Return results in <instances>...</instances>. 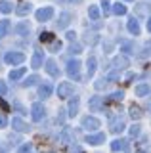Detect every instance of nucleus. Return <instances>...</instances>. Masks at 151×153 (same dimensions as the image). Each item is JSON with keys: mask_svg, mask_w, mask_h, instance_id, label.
Segmentation results:
<instances>
[{"mask_svg": "<svg viewBox=\"0 0 151 153\" xmlns=\"http://www.w3.org/2000/svg\"><path fill=\"white\" fill-rule=\"evenodd\" d=\"M67 75L75 80H81V61L78 59H69L67 61Z\"/></svg>", "mask_w": 151, "mask_h": 153, "instance_id": "f257e3e1", "label": "nucleus"}, {"mask_svg": "<svg viewBox=\"0 0 151 153\" xmlns=\"http://www.w3.org/2000/svg\"><path fill=\"white\" fill-rule=\"evenodd\" d=\"M4 61H6L8 65H19L25 61V56L21 54V52H8L6 56H4Z\"/></svg>", "mask_w": 151, "mask_h": 153, "instance_id": "f03ea898", "label": "nucleus"}, {"mask_svg": "<svg viewBox=\"0 0 151 153\" xmlns=\"http://www.w3.org/2000/svg\"><path fill=\"white\" fill-rule=\"evenodd\" d=\"M31 117H33V121L40 123L42 119L46 117V109H44V105H42V103H33V105H31Z\"/></svg>", "mask_w": 151, "mask_h": 153, "instance_id": "7ed1b4c3", "label": "nucleus"}, {"mask_svg": "<svg viewBox=\"0 0 151 153\" xmlns=\"http://www.w3.org/2000/svg\"><path fill=\"white\" fill-rule=\"evenodd\" d=\"M81 126L84 128V130H98V128L101 126V123H100V119H96V117H84L82 119V123H81Z\"/></svg>", "mask_w": 151, "mask_h": 153, "instance_id": "20e7f679", "label": "nucleus"}, {"mask_svg": "<svg viewBox=\"0 0 151 153\" xmlns=\"http://www.w3.org/2000/svg\"><path fill=\"white\" fill-rule=\"evenodd\" d=\"M52 17H54V8H52V6H46V8H40V10H36V19H38L40 23H44V21H50Z\"/></svg>", "mask_w": 151, "mask_h": 153, "instance_id": "39448f33", "label": "nucleus"}, {"mask_svg": "<svg viewBox=\"0 0 151 153\" xmlns=\"http://www.w3.org/2000/svg\"><path fill=\"white\" fill-rule=\"evenodd\" d=\"M58 96L59 98H63V100H67L73 96V84H69V82H61L58 86Z\"/></svg>", "mask_w": 151, "mask_h": 153, "instance_id": "423d86ee", "label": "nucleus"}, {"mask_svg": "<svg viewBox=\"0 0 151 153\" xmlns=\"http://www.w3.org/2000/svg\"><path fill=\"white\" fill-rule=\"evenodd\" d=\"M109 126H111V132H115V134L122 132L124 130V119L122 117H113L109 121Z\"/></svg>", "mask_w": 151, "mask_h": 153, "instance_id": "0eeeda50", "label": "nucleus"}, {"mask_svg": "<svg viewBox=\"0 0 151 153\" xmlns=\"http://www.w3.org/2000/svg\"><path fill=\"white\" fill-rule=\"evenodd\" d=\"M86 142L90 146H100V143L105 142V134L103 132H96V134H88L86 136Z\"/></svg>", "mask_w": 151, "mask_h": 153, "instance_id": "6e6552de", "label": "nucleus"}, {"mask_svg": "<svg viewBox=\"0 0 151 153\" xmlns=\"http://www.w3.org/2000/svg\"><path fill=\"white\" fill-rule=\"evenodd\" d=\"M113 67H115L117 71L126 69V67H128V57L126 56H117L115 59H113Z\"/></svg>", "mask_w": 151, "mask_h": 153, "instance_id": "1a4fd4ad", "label": "nucleus"}, {"mask_svg": "<svg viewBox=\"0 0 151 153\" xmlns=\"http://www.w3.org/2000/svg\"><path fill=\"white\" fill-rule=\"evenodd\" d=\"M42 61H44V54H42V52H35L33 57H31V67L33 69H40Z\"/></svg>", "mask_w": 151, "mask_h": 153, "instance_id": "9d476101", "label": "nucleus"}, {"mask_svg": "<svg viewBox=\"0 0 151 153\" xmlns=\"http://www.w3.org/2000/svg\"><path fill=\"white\" fill-rule=\"evenodd\" d=\"M96 63H98V61H96V57H94V56L88 57V61H86V76H88V79H92L94 73H96V67H98Z\"/></svg>", "mask_w": 151, "mask_h": 153, "instance_id": "9b49d317", "label": "nucleus"}, {"mask_svg": "<svg viewBox=\"0 0 151 153\" xmlns=\"http://www.w3.org/2000/svg\"><path fill=\"white\" fill-rule=\"evenodd\" d=\"M71 23V13L69 12H63L59 16V21H56V29H65Z\"/></svg>", "mask_w": 151, "mask_h": 153, "instance_id": "f8f14e48", "label": "nucleus"}, {"mask_svg": "<svg viewBox=\"0 0 151 153\" xmlns=\"http://www.w3.org/2000/svg\"><path fill=\"white\" fill-rule=\"evenodd\" d=\"M12 128H13V130H17V132H27V130H29V126H27L19 117H13L12 119Z\"/></svg>", "mask_w": 151, "mask_h": 153, "instance_id": "ddd939ff", "label": "nucleus"}, {"mask_svg": "<svg viewBox=\"0 0 151 153\" xmlns=\"http://www.w3.org/2000/svg\"><path fill=\"white\" fill-rule=\"evenodd\" d=\"M46 71H48L50 76H59V67H58V63H56L54 59L46 61Z\"/></svg>", "mask_w": 151, "mask_h": 153, "instance_id": "4468645a", "label": "nucleus"}, {"mask_svg": "<svg viewBox=\"0 0 151 153\" xmlns=\"http://www.w3.org/2000/svg\"><path fill=\"white\" fill-rule=\"evenodd\" d=\"M111 149L113 151H126L128 149V142L126 140H115L111 143Z\"/></svg>", "mask_w": 151, "mask_h": 153, "instance_id": "2eb2a0df", "label": "nucleus"}, {"mask_svg": "<svg viewBox=\"0 0 151 153\" xmlns=\"http://www.w3.org/2000/svg\"><path fill=\"white\" fill-rule=\"evenodd\" d=\"M52 92H54V88H52V84H40V88H38V96H42V98H50Z\"/></svg>", "mask_w": 151, "mask_h": 153, "instance_id": "dca6fc26", "label": "nucleus"}, {"mask_svg": "<svg viewBox=\"0 0 151 153\" xmlns=\"http://www.w3.org/2000/svg\"><path fill=\"white\" fill-rule=\"evenodd\" d=\"M128 31L132 33V35H140V23H138V19L136 17H132V19H128Z\"/></svg>", "mask_w": 151, "mask_h": 153, "instance_id": "f3484780", "label": "nucleus"}, {"mask_svg": "<svg viewBox=\"0 0 151 153\" xmlns=\"http://www.w3.org/2000/svg\"><path fill=\"white\" fill-rule=\"evenodd\" d=\"M16 33L17 35H21V36H27L31 33V27H29V23H25V21H21L19 25L16 27Z\"/></svg>", "mask_w": 151, "mask_h": 153, "instance_id": "a211bd4d", "label": "nucleus"}, {"mask_svg": "<svg viewBox=\"0 0 151 153\" xmlns=\"http://www.w3.org/2000/svg\"><path fill=\"white\" fill-rule=\"evenodd\" d=\"M23 75H25V67L13 69V71H10V80H19V79H23Z\"/></svg>", "mask_w": 151, "mask_h": 153, "instance_id": "6ab92c4d", "label": "nucleus"}, {"mask_svg": "<svg viewBox=\"0 0 151 153\" xmlns=\"http://www.w3.org/2000/svg\"><path fill=\"white\" fill-rule=\"evenodd\" d=\"M98 40H100V36H98L96 33H86V35H84V42H86V44H90V46L98 44Z\"/></svg>", "mask_w": 151, "mask_h": 153, "instance_id": "aec40b11", "label": "nucleus"}, {"mask_svg": "<svg viewBox=\"0 0 151 153\" xmlns=\"http://www.w3.org/2000/svg\"><path fill=\"white\" fill-rule=\"evenodd\" d=\"M16 12H17V16H27V13L31 12V4H29V2H23V4H19Z\"/></svg>", "mask_w": 151, "mask_h": 153, "instance_id": "412c9836", "label": "nucleus"}, {"mask_svg": "<svg viewBox=\"0 0 151 153\" xmlns=\"http://www.w3.org/2000/svg\"><path fill=\"white\" fill-rule=\"evenodd\" d=\"M8 31H10V21H8V19H2V21H0V38L6 36Z\"/></svg>", "mask_w": 151, "mask_h": 153, "instance_id": "4be33fe9", "label": "nucleus"}, {"mask_svg": "<svg viewBox=\"0 0 151 153\" xmlns=\"http://www.w3.org/2000/svg\"><path fill=\"white\" fill-rule=\"evenodd\" d=\"M78 113V98H75L73 102L69 103V117H75Z\"/></svg>", "mask_w": 151, "mask_h": 153, "instance_id": "5701e85b", "label": "nucleus"}, {"mask_svg": "<svg viewBox=\"0 0 151 153\" xmlns=\"http://www.w3.org/2000/svg\"><path fill=\"white\" fill-rule=\"evenodd\" d=\"M88 16H90V19H94V21L100 19V8H98V6H90V8H88Z\"/></svg>", "mask_w": 151, "mask_h": 153, "instance_id": "b1692460", "label": "nucleus"}, {"mask_svg": "<svg viewBox=\"0 0 151 153\" xmlns=\"http://www.w3.org/2000/svg\"><path fill=\"white\" fill-rule=\"evenodd\" d=\"M149 94V86L147 84H138L136 86V96H147Z\"/></svg>", "mask_w": 151, "mask_h": 153, "instance_id": "393cba45", "label": "nucleus"}, {"mask_svg": "<svg viewBox=\"0 0 151 153\" xmlns=\"http://www.w3.org/2000/svg\"><path fill=\"white\" fill-rule=\"evenodd\" d=\"M36 82H38V76H36V75H31V76H27V80H23V86L31 88V86H35Z\"/></svg>", "mask_w": 151, "mask_h": 153, "instance_id": "a878e982", "label": "nucleus"}, {"mask_svg": "<svg viewBox=\"0 0 151 153\" xmlns=\"http://www.w3.org/2000/svg\"><path fill=\"white\" fill-rule=\"evenodd\" d=\"M0 12L2 13H10L12 12V4L8 0H0Z\"/></svg>", "mask_w": 151, "mask_h": 153, "instance_id": "bb28decb", "label": "nucleus"}, {"mask_svg": "<svg viewBox=\"0 0 151 153\" xmlns=\"http://www.w3.org/2000/svg\"><path fill=\"white\" fill-rule=\"evenodd\" d=\"M101 105H103V102H101L100 96H94V98L90 100V107H92V109H100Z\"/></svg>", "mask_w": 151, "mask_h": 153, "instance_id": "cd10ccee", "label": "nucleus"}, {"mask_svg": "<svg viewBox=\"0 0 151 153\" xmlns=\"http://www.w3.org/2000/svg\"><path fill=\"white\" fill-rule=\"evenodd\" d=\"M141 115H144V113H141V109L138 107V105H132V107H130V117L132 119H140Z\"/></svg>", "mask_w": 151, "mask_h": 153, "instance_id": "c85d7f7f", "label": "nucleus"}, {"mask_svg": "<svg viewBox=\"0 0 151 153\" xmlns=\"http://www.w3.org/2000/svg\"><path fill=\"white\" fill-rule=\"evenodd\" d=\"M113 12H115L117 16H124V13H126V6H124V4H115V6H113Z\"/></svg>", "mask_w": 151, "mask_h": 153, "instance_id": "c756f323", "label": "nucleus"}, {"mask_svg": "<svg viewBox=\"0 0 151 153\" xmlns=\"http://www.w3.org/2000/svg\"><path fill=\"white\" fill-rule=\"evenodd\" d=\"M69 136H71V130H69L67 126H65V128H63V132H61V136H59V140L63 142V143H69Z\"/></svg>", "mask_w": 151, "mask_h": 153, "instance_id": "7c9ffc66", "label": "nucleus"}, {"mask_svg": "<svg viewBox=\"0 0 151 153\" xmlns=\"http://www.w3.org/2000/svg\"><path fill=\"white\" fill-rule=\"evenodd\" d=\"M122 98H124V94H122L121 90H119V92H113V94L109 96V100H111V102H121Z\"/></svg>", "mask_w": 151, "mask_h": 153, "instance_id": "2f4dec72", "label": "nucleus"}, {"mask_svg": "<svg viewBox=\"0 0 151 153\" xmlns=\"http://www.w3.org/2000/svg\"><path fill=\"white\" fill-rule=\"evenodd\" d=\"M31 149H33V146H31L29 142H27V143H23L19 149H17V153H31Z\"/></svg>", "mask_w": 151, "mask_h": 153, "instance_id": "473e14b6", "label": "nucleus"}, {"mask_svg": "<svg viewBox=\"0 0 151 153\" xmlns=\"http://www.w3.org/2000/svg\"><path fill=\"white\" fill-rule=\"evenodd\" d=\"M40 40L42 42H50V40H54V35H52V33H40Z\"/></svg>", "mask_w": 151, "mask_h": 153, "instance_id": "72a5a7b5", "label": "nucleus"}, {"mask_svg": "<svg viewBox=\"0 0 151 153\" xmlns=\"http://www.w3.org/2000/svg\"><path fill=\"white\" fill-rule=\"evenodd\" d=\"M69 52H71V54H81V52H82V46L81 44H71Z\"/></svg>", "mask_w": 151, "mask_h": 153, "instance_id": "f704fd0d", "label": "nucleus"}, {"mask_svg": "<svg viewBox=\"0 0 151 153\" xmlns=\"http://www.w3.org/2000/svg\"><path fill=\"white\" fill-rule=\"evenodd\" d=\"M109 8H111V2H109V0H103V4H101L103 16H107V13H109Z\"/></svg>", "mask_w": 151, "mask_h": 153, "instance_id": "c9c22d12", "label": "nucleus"}, {"mask_svg": "<svg viewBox=\"0 0 151 153\" xmlns=\"http://www.w3.org/2000/svg\"><path fill=\"white\" fill-rule=\"evenodd\" d=\"M140 130H141V128H140V124H134V126L130 128V136H132V138H136V136L140 134Z\"/></svg>", "mask_w": 151, "mask_h": 153, "instance_id": "e433bc0d", "label": "nucleus"}, {"mask_svg": "<svg viewBox=\"0 0 151 153\" xmlns=\"http://www.w3.org/2000/svg\"><path fill=\"white\" fill-rule=\"evenodd\" d=\"M65 38H67V40H71V42H73L75 38H77V33H75V31H67V35H65Z\"/></svg>", "mask_w": 151, "mask_h": 153, "instance_id": "4c0bfd02", "label": "nucleus"}, {"mask_svg": "<svg viewBox=\"0 0 151 153\" xmlns=\"http://www.w3.org/2000/svg\"><path fill=\"white\" fill-rule=\"evenodd\" d=\"M8 124V119H6V115H0V128H4Z\"/></svg>", "mask_w": 151, "mask_h": 153, "instance_id": "58836bf2", "label": "nucleus"}, {"mask_svg": "<svg viewBox=\"0 0 151 153\" xmlns=\"http://www.w3.org/2000/svg\"><path fill=\"white\" fill-rule=\"evenodd\" d=\"M8 92V86H6V82L4 80H0V94H6Z\"/></svg>", "mask_w": 151, "mask_h": 153, "instance_id": "ea45409f", "label": "nucleus"}, {"mask_svg": "<svg viewBox=\"0 0 151 153\" xmlns=\"http://www.w3.org/2000/svg\"><path fill=\"white\" fill-rule=\"evenodd\" d=\"M61 50V42L58 40V42H54V46H52V52H59Z\"/></svg>", "mask_w": 151, "mask_h": 153, "instance_id": "a19ab883", "label": "nucleus"}, {"mask_svg": "<svg viewBox=\"0 0 151 153\" xmlns=\"http://www.w3.org/2000/svg\"><path fill=\"white\" fill-rule=\"evenodd\" d=\"M147 31L151 33V17H147Z\"/></svg>", "mask_w": 151, "mask_h": 153, "instance_id": "79ce46f5", "label": "nucleus"}, {"mask_svg": "<svg viewBox=\"0 0 151 153\" xmlns=\"http://www.w3.org/2000/svg\"><path fill=\"white\" fill-rule=\"evenodd\" d=\"M138 153H147V151H138Z\"/></svg>", "mask_w": 151, "mask_h": 153, "instance_id": "37998d69", "label": "nucleus"}, {"mask_svg": "<svg viewBox=\"0 0 151 153\" xmlns=\"http://www.w3.org/2000/svg\"><path fill=\"white\" fill-rule=\"evenodd\" d=\"M126 2H134V0H126Z\"/></svg>", "mask_w": 151, "mask_h": 153, "instance_id": "c03bdc74", "label": "nucleus"}]
</instances>
